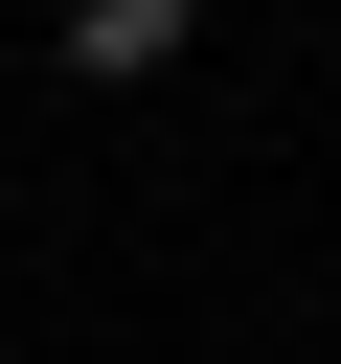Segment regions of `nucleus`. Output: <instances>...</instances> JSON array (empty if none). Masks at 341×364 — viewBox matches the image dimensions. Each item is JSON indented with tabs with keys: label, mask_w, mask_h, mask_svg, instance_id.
Listing matches in <instances>:
<instances>
[{
	"label": "nucleus",
	"mask_w": 341,
	"mask_h": 364,
	"mask_svg": "<svg viewBox=\"0 0 341 364\" xmlns=\"http://www.w3.org/2000/svg\"><path fill=\"white\" fill-rule=\"evenodd\" d=\"M68 68H91V91H136V68H182V0H68Z\"/></svg>",
	"instance_id": "f257e3e1"
}]
</instances>
